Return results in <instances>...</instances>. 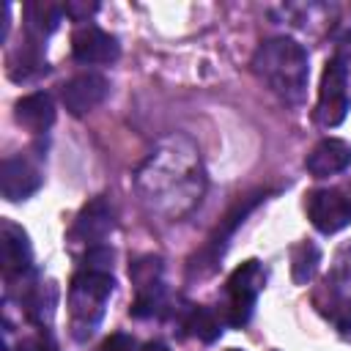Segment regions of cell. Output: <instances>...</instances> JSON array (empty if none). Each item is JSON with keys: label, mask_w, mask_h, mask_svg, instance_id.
Listing matches in <instances>:
<instances>
[{"label": "cell", "mask_w": 351, "mask_h": 351, "mask_svg": "<svg viewBox=\"0 0 351 351\" xmlns=\"http://www.w3.org/2000/svg\"><path fill=\"white\" fill-rule=\"evenodd\" d=\"M137 192L151 214L178 219L192 211L206 189L197 145L186 134H170L148 154L137 170Z\"/></svg>", "instance_id": "obj_1"}, {"label": "cell", "mask_w": 351, "mask_h": 351, "mask_svg": "<svg viewBox=\"0 0 351 351\" xmlns=\"http://www.w3.org/2000/svg\"><path fill=\"white\" fill-rule=\"evenodd\" d=\"M252 71L282 101L288 104L304 101L307 80H310V58L296 38L288 36L266 38L252 55Z\"/></svg>", "instance_id": "obj_2"}, {"label": "cell", "mask_w": 351, "mask_h": 351, "mask_svg": "<svg viewBox=\"0 0 351 351\" xmlns=\"http://www.w3.org/2000/svg\"><path fill=\"white\" fill-rule=\"evenodd\" d=\"M115 288L110 271H88L82 269L69 288V310H71V335L85 340L93 335L104 315V304Z\"/></svg>", "instance_id": "obj_3"}, {"label": "cell", "mask_w": 351, "mask_h": 351, "mask_svg": "<svg viewBox=\"0 0 351 351\" xmlns=\"http://www.w3.org/2000/svg\"><path fill=\"white\" fill-rule=\"evenodd\" d=\"M266 282L261 261H244L225 282V307H222V321L230 326H244L252 318L258 293Z\"/></svg>", "instance_id": "obj_4"}, {"label": "cell", "mask_w": 351, "mask_h": 351, "mask_svg": "<svg viewBox=\"0 0 351 351\" xmlns=\"http://www.w3.org/2000/svg\"><path fill=\"white\" fill-rule=\"evenodd\" d=\"M348 112V66L340 55L326 60L318 88V104H315V121L324 129H335L343 123Z\"/></svg>", "instance_id": "obj_5"}, {"label": "cell", "mask_w": 351, "mask_h": 351, "mask_svg": "<svg viewBox=\"0 0 351 351\" xmlns=\"http://www.w3.org/2000/svg\"><path fill=\"white\" fill-rule=\"evenodd\" d=\"M307 217L318 233H337L351 225V197L343 189H313L307 195Z\"/></svg>", "instance_id": "obj_6"}, {"label": "cell", "mask_w": 351, "mask_h": 351, "mask_svg": "<svg viewBox=\"0 0 351 351\" xmlns=\"http://www.w3.org/2000/svg\"><path fill=\"white\" fill-rule=\"evenodd\" d=\"M41 181H44V176H41L38 165H33L22 154L8 156L0 165V192L11 203H19V200H27L30 195H36L41 189Z\"/></svg>", "instance_id": "obj_7"}, {"label": "cell", "mask_w": 351, "mask_h": 351, "mask_svg": "<svg viewBox=\"0 0 351 351\" xmlns=\"http://www.w3.org/2000/svg\"><path fill=\"white\" fill-rule=\"evenodd\" d=\"M110 93V82L104 74H96V71H82L77 77H71L63 90H60V99H63V107L71 112V115H85L90 110H96Z\"/></svg>", "instance_id": "obj_8"}, {"label": "cell", "mask_w": 351, "mask_h": 351, "mask_svg": "<svg viewBox=\"0 0 351 351\" xmlns=\"http://www.w3.org/2000/svg\"><path fill=\"white\" fill-rule=\"evenodd\" d=\"M71 55L80 63H112L121 55L118 38L104 33L101 27H96L93 22L77 25V30L71 33Z\"/></svg>", "instance_id": "obj_9"}, {"label": "cell", "mask_w": 351, "mask_h": 351, "mask_svg": "<svg viewBox=\"0 0 351 351\" xmlns=\"http://www.w3.org/2000/svg\"><path fill=\"white\" fill-rule=\"evenodd\" d=\"M112 228H115V214H112L110 203L104 197H93L77 214L74 228H71V239L90 244V247H99V241H104Z\"/></svg>", "instance_id": "obj_10"}, {"label": "cell", "mask_w": 351, "mask_h": 351, "mask_svg": "<svg viewBox=\"0 0 351 351\" xmlns=\"http://www.w3.org/2000/svg\"><path fill=\"white\" fill-rule=\"evenodd\" d=\"M30 261H33V250H30L27 233L16 222L3 219L0 222V263H3L5 280H11L14 274H27Z\"/></svg>", "instance_id": "obj_11"}, {"label": "cell", "mask_w": 351, "mask_h": 351, "mask_svg": "<svg viewBox=\"0 0 351 351\" xmlns=\"http://www.w3.org/2000/svg\"><path fill=\"white\" fill-rule=\"evenodd\" d=\"M304 167L315 178H329L351 167V143L340 137H324L304 159Z\"/></svg>", "instance_id": "obj_12"}, {"label": "cell", "mask_w": 351, "mask_h": 351, "mask_svg": "<svg viewBox=\"0 0 351 351\" xmlns=\"http://www.w3.org/2000/svg\"><path fill=\"white\" fill-rule=\"evenodd\" d=\"M14 115H16V121H19L27 132L44 134V132L55 123V104H52L49 93L36 90V93H30V96H25V99L16 101Z\"/></svg>", "instance_id": "obj_13"}, {"label": "cell", "mask_w": 351, "mask_h": 351, "mask_svg": "<svg viewBox=\"0 0 351 351\" xmlns=\"http://www.w3.org/2000/svg\"><path fill=\"white\" fill-rule=\"evenodd\" d=\"M19 299H22V307H25L27 318L36 321L38 326H44V324H49L52 315H55V307H58V288H55V282H38V280H33V282L25 288V293H22Z\"/></svg>", "instance_id": "obj_14"}, {"label": "cell", "mask_w": 351, "mask_h": 351, "mask_svg": "<svg viewBox=\"0 0 351 351\" xmlns=\"http://www.w3.org/2000/svg\"><path fill=\"white\" fill-rule=\"evenodd\" d=\"M326 293H329V302L321 310L332 318V324L340 332H348L351 329V280L340 274L326 277Z\"/></svg>", "instance_id": "obj_15"}, {"label": "cell", "mask_w": 351, "mask_h": 351, "mask_svg": "<svg viewBox=\"0 0 351 351\" xmlns=\"http://www.w3.org/2000/svg\"><path fill=\"white\" fill-rule=\"evenodd\" d=\"M63 16V5L49 3V0H33L25 5V19H27V36L36 41H44L49 33L58 30Z\"/></svg>", "instance_id": "obj_16"}, {"label": "cell", "mask_w": 351, "mask_h": 351, "mask_svg": "<svg viewBox=\"0 0 351 351\" xmlns=\"http://www.w3.org/2000/svg\"><path fill=\"white\" fill-rule=\"evenodd\" d=\"M318 263H321V252H318L315 244H310V241L296 244L291 250V277H293V282L296 285H307L313 280Z\"/></svg>", "instance_id": "obj_17"}, {"label": "cell", "mask_w": 351, "mask_h": 351, "mask_svg": "<svg viewBox=\"0 0 351 351\" xmlns=\"http://www.w3.org/2000/svg\"><path fill=\"white\" fill-rule=\"evenodd\" d=\"M186 329L203 343H214L222 335V318H217V313L208 307H192L186 315Z\"/></svg>", "instance_id": "obj_18"}, {"label": "cell", "mask_w": 351, "mask_h": 351, "mask_svg": "<svg viewBox=\"0 0 351 351\" xmlns=\"http://www.w3.org/2000/svg\"><path fill=\"white\" fill-rule=\"evenodd\" d=\"M129 274H132V282L137 285V291L151 288V285H159L162 282V261L154 258V255H145L137 263H132Z\"/></svg>", "instance_id": "obj_19"}, {"label": "cell", "mask_w": 351, "mask_h": 351, "mask_svg": "<svg viewBox=\"0 0 351 351\" xmlns=\"http://www.w3.org/2000/svg\"><path fill=\"white\" fill-rule=\"evenodd\" d=\"M112 250L110 247H90L88 250V255H85V263H82V269H88V271H110L112 269Z\"/></svg>", "instance_id": "obj_20"}, {"label": "cell", "mask_w": 351, "mask_h": 351, "mask_svg": "<svg viewBox=\"0 0 351 351\" xmlns=\"http://www.w3.org/2000/svg\"><path fill=\"white\" fill-rule=\"evenodd\" d=\"M96 11H99V3H85V0H69V3L63 5V14H66L69 19H74V22H80V25H85L88 16L96 14Z\"/></svg>", "instance_id": "obj_21"}, {"label": "cell", "mask_w": 351, "mask_h": 351, "mask_svg": "<svg viewBox=\"0 0 351 351\" xmlns=\"http://www.w3.org/2000/svg\"><path fill=\"white\" fill-rule=\"evenodd\" d=\"M19 351H58V346L52 343V337L44 329H38L36 335H27L19 340Z\"/></svg>", "instance_id": "obj_22"}, {"label": "cell", "mask_w": 351, "mask_h": 351, "mask_svg": "<svg viewBox=\"0 0 351 351\" xmlns=\"http://www.w3.org/2000/svg\"><path fill=\"white\" fill-rule=\"evenodd\" d=\"M99 351H134V337L132 335H123V332H112Z\"/></svg>", "instance_id": "obj_23"}, {"label": "cell", "mask_w": 351, "mask_h": 351, "mask_svg": "<svg viewBox=\"0 0 351 351\" xmlns=\"http://www.w3.org/2000/svg\"><path fill=\"white\" fill-rule=\"evenodd\" d=\"M143 351H170L165 343H159V340H151V343H145V348Z\"/></svg>", "instance_id": "obj_24"}, {"label": "cell", "mask_w": 351, "mask_h": 351, "mask_svg": "<svg viewBox=\"0 0 351 351\" xmlns=\"http://www.w3.org/2000/svg\"><path fill=\"white\" fill-rule=\"evenodd\" d=\"M228 351H241V348H228Z\"/></svg>", "instance_id": "obj_25"}]
</instances>
